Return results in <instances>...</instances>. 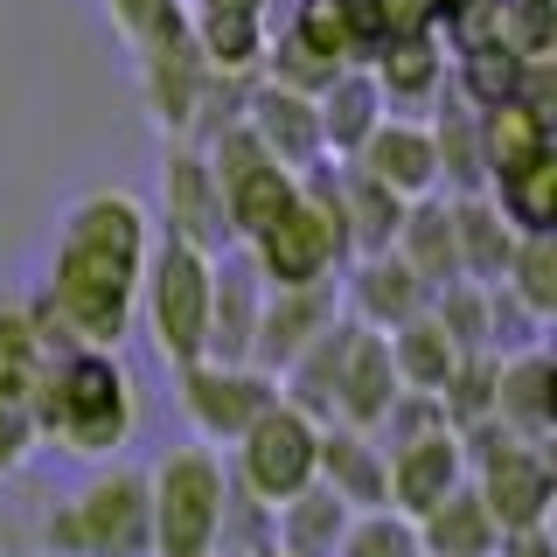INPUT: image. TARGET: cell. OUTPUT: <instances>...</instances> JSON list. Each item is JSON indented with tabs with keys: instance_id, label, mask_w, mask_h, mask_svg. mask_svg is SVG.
Returning a JSON list of instances; mask_svg holds the SVG:
<instances>
[{
	"instance_id": "6da1fadb",
	"label": "cell",
	"mask_w": 557,
	"mask_h": 557,
	"mask_svg": "<svg viewBox=\"0 0 557 557\" xmlns=\"http://www.w3.org/2000/svg\"><path fill=\"white\" fill-rule=\"evenodd\" d=\"M153 251V223L126 188H91L63 209L49 286L28 300L35 327L63 348H119L139 313V272Z\"/></svg>"
},
{
	"instance_id": "7a4b0ae2",
	"label": "cell",
	"mask_w": 557,
	"mask_h": 557,
	"mask_svg": "<svg viewBox=\"0 0 557 557\" xmlns=\"http://www.w3.org/2000/svg\"><path fill=\"white\" fill-rule=\"evenodd\" d=\"M28 411H35V432H42V440H63L70 453H84V460H112L139 425L133 376L112 348H70V356H57V370L42 376V391H35Z\"/></svg>"
},
{
	"instance_id": "3957f363",
	"label": "cell",
	"mask_w": 557,
	"mask_h": 557,
	"mask_svg": "<svg viewBox=\"0 0 557 557\" xmlns=\"http://www.w3.org/2000/svg\"><path fill=\"white\" fill-rule=\"evenodd\" d=\"M42 557H153L147 522V474L139 467H98L77 495H63L35 536Z\"/></svg>"
},
{
	"instance_id": "277c9868",
	"label": "cell",
	"mask_w": 557,
	"mask_h": 557,
	"mask_svg": "<svg viewBox=\"0 0 557 557\" xmlns=\"http://www.w3.org/2000/svg\"><path fill=\"white\" fill-rule=\"evenodd\" d=\"M223 516H231V474L216 446H174L147 474V522H153V557H216L223 550Z\"/></svg>"
},
{
	"instance_id": "5b68a950",
	"label": "cell",
	"mask_w": 557,
	"mask_h": 557,
	"mask_svg": "<svg viewBox=\"0 0 557 557\" xmlns=\"http://www.w3.org/2000/svg\"><path fill=\"white\" fill-rule=\"evenodd\" d=\"M251 265L265 286H327L342 265H348V237H342V216H335V182H327V161L300 174V202L258 231L251 244Z\"/></svg>"
},
{
	"instance_id": "8992f818",
	"label": "cell",
	"mask_w": 557,
	"mask_h": 557,
	"mask_svg": "<svg viewBox=\"0 0 557 557\" xmlns=\"http://www.w3.org/2000/svg\"><path fill=\"white\" fill-rule=\"evenodd\" d=\"M467 446V487L481 495V509L495 516V530H536L550 522V502H557V467H550V446L536 440H516L502 425H474L460 432Z\"/></svg>"
},
{
	"instance_id": "52a82bcc",
	"label": "cell",
	"mask_w": 557,
	"mask_h": 557,
	"mask_svg": "<svg viewBox=\"0 0 557 557\" xmlns=\"http://www.w3.org/2000/svg\"><path fill=\"white\" fill-rule=\"evenodd\" d=\"M139 313L153 327V348L188 370L202 362V342H209V251L182 237H161L147 251V272H139Z\"/></svg>"
},
{
	"instance_id": "ba28073f",
	"label": "cell",
	"mask_w": 557,
	"mask_h": 557,
	"mask_svg": "<svg viewBox=\"0 0 557 557\" xmlns=\"http://www.w3.org/2000/svg\"><path fill=\"white\" fill-rule=\"evenodd\" d=\"M313 467H321V425L300 418L293 405H265L251 425H244V440H237V481H244V495H251V502L278 509L286 495L313 487Z\"/></svg>"
},
{
	"instance_id": "9c48e42d",
	"label": "cell",
	"mask_w": 557,
	"mask_h": 557,
	"mask_svg": "<svg viewBox=\"0 0 557 557\" xmlns=\"http://www.w3.org/2000/svg\"><path fill=\"white\" fill-rule=\"evenodd\" d=\"M182 376V411L202 432V446H237L265 405H278V383L258 376L251 362H188Z\"/></svg>"
},
{
	"instance_id": "30bf717a",
	"label": "cell",
	"mask_w": 557,
	"mask_h": 557,
	"mask_svg": "<svg viewBox=\"0 0 557 557\" xmlns=\"http://www.w3.org/2000/svg\"><path fill=\"white\" fill-rule=\"evenodd\" d=\"M209 77H216V70L196 57L188 28L168 35V42H147V49H139V98H147L161 139H188V133H196L202 98H209Z\"/></svg>"
},
{
	"instance_id": "8fae6325",
	"label": "cell",
	"mask_w": 557,
	"mask_h": 557,
	"mask_svg": "<svg viewBox=\"0 0 557 557\" xmlns=\"http://www.w3.org/2000/svg\"><path fill=\"white\" fill-rule=\"evenodd\" d=\"M383 481H391V509L397 516H425L440 509L453 487H467V446L460 432L440 425V432H418L405 446H383Z\"/></svg>"
},
{
	"instance_id": "7c38bea8",
	"label": "cell",
	"mask_w": 557,
	"mask_h": 557,
	"mask_svg": "<svg viewBox=\"0 0 557 557\" xmlns=\"http://www.w3.org/2000/svg\"><path fill=\"white\" fill-rule=\"evenodd\" d=\"M342 313V300H335V278L327 286H265V307H258V327H251V370L258 376H286V362L300 356V348L321 335L327 321Z\"/></svg>"
},
{
	"instance_id": "4fadbf2b",
	"label": "cell",
	"mask_w": 557,
	"mask_h": 557,
	"mask_svg": "<svg viewBox=\"0 0 557 557\" xmlns=\"http://www.w3.org/2000/svg\"><path fill=\"white\" fill-rule=\"evenodd\" d=\"M161 209H168V237L196 244V251H231V216H223V196H216V174H209V153L188 147V139H168V188H161Z\"/></svg>"
},
{
	"instance_id": "5bb4252c",
	"label": "cell",
	"mask_w": 557,
	"mask_h": 557,
	"mask_svg": "<svg viewBox=\"0 0 557 557\" xmlns=\"http://www.w3.org/2000/svg\"><path fill=\"white\" fill-rule=\"evenodd\" d=\"M258 307H265V278H258L251 251L231 244V251L209 258V342H202V362H244L251 356Z\"/></svg>"
},
{
	"instance_id": "9a60e30c",
	"label": "cell",
	"mask_w": 557,
	"mask_h": 557,
	"mask_svg": "<svg viewBox=\"0 0 557 557\" xmlns=\"http://www.w3.org/2000/svg\"><path fill=\"white\" fill-rule=\"evenodd\" d=\"M376 188H391L397 202H425L440 196V153H432V126L425 119H383V126L356 147V161Z\"/></svg>"
},
{
	"instance_id": "2e32d148",
	"label": "cell",
	"mask_w": 557,
	"mask_h": 557,
	"mask_svg": "<svg viewBox=\"0 0 557 557\" xmlns=\"http://www.w3.org/2000/svg\"><path fill=\"white\" fill-rule=\"evenodd\" d=\"M487 425L516 432V440L550 446V425H557V370H550V348H516V356H495V405H487Z\"/></svg>"
},
{
	"instance_id": "e0dca14e",
	"label": "cell",
	"mask_w": 557,
	"mask_h": 557,
	"mask_svg": "<svg viewBox=\"0 0 557 557\" xmlns=\"http://www.w3.org/2000/svg\"><path fill=\"white\" fill-rule=\"evenodd\" d=\"M348 278H342V293H348V321L356 327H370V335H391V327H405V321H418V313L432 307V293L411 278V265L397 251H376V258H348L342 265Z\"/></svg>"
},
{
	"instance_id": "ac0fdd59",
	"label": "cell",
	"mask_w": 557,
	"mask_h": 557,
	"mask_svg": "<svg viewBox=\"0 0 557 557\" xmlns=\"http://www.w3.org/2000/svg\"><path fill=\"white\" fill-rule=\"evenodd\" d=\"M237 119L251 126V139L286 174H307V168L327 161V153H321V126H313V98H293V91H278V84H251Z\"/></svg>"
},
{
	"instance_id": "d6986e66",
	"label": "cell",
	"mask_w": 557,
	"mask_h": 557,
	"mask_svg": "<svg viewBox=\"0 0 557 557\" xmlns=\"http://www.w3.org/2000/svg\"><path fill=\"white\" fill-rule=\"evenodd\" d=\"M397 405V370H391V348L383 335L356 327L348 335V356H342V376H335V418L327 425H348V432H370L383 425V411Z\"/></svg>"
},
{
	"instance_id": "ffe728a7",
	"label": "cell",
	"mask_w": 557,
	"mask_h": 557,
	"mask_svg": "<svg viewBox=\"0 0 557 557\" xmlns=\"http://www.w3.org/2000/svg\"><path fill=\"white\" fill-rule=\"evenodd\" d=\"M383 119H391V104H383L370 63H342L335 84L313 98V126H321V153H327V161H356V147L383 126Z\"/></svg>"
},
{
	"instance_id": "44dd1931",
	"label": "cell",
	"mask_w": 557,
	"mask_h": 557,
	"mask_svg": "<svg viewBox=\"0 0 557 557\" xmlns=\"http://www.w3.org/2000/svg\"><path fill=\"white\" fill-rule=\"evenodd\" d=\"M370 77L383 104H425L440 98L446 84V49L432 28H397V35H376L370 42Z\"/></svg>"
},
{
	"instance_id": "7402d4cb",
	"label": "cell",
	"mask_w": 557,
	"mask_h": 557,
	"mask_svg": "<svg viewBox=\"0 0 557 557\" xmlns=\"http://www.w3.org/2000/svg\"><path fill=\"white\" fill-rule=\"evenodd\" d=\"M327 182H335V216H342V237H348V258H376L397 244V223H405L411 202H397L391 188H376L362 168L348 161H327Z\"/></svg>"
},
{
	"instance_id": "603a6c76",
	"label": "cell",
	"mask_w": 557,
	"mask_h": 557,
	"mask_svg": "<svg viewBox=\"0 0 557 557\" xmlns=\"http://www.w3.org/2000/svg\"><path fill=\"white\" fill-rule=\"evenodd\" d=\"M313 481L335 487L348 509H391V481H383V446L370 432H348V425H321V467Z\"/></svg>"
},
{
	"instance_id": "cb8c5ba5",
	"label": "cell",
	"mask_w": 557,
	"mask_h": 557,
	"mask_svg": "<svg viewBox=\"0 0 557 557\" xmlns=\"http://www.w3.org/2000/svg\"><path fill=\"white\" fill-rule=\"evenodd\" d=\"M474 139H481V174L502 182V174L536 168L550 153V112H536L530 98H509L495 112H474Z\"/></svg>"
},
{
	"instance_id": "d4e9b609",
	"label": "cell",
	"mask_w": 557,
	"mask_h": 557,
	"mask_svg": "<svg viewBox=\"0 0 557 557\" xmlns=\"http://www.w3.org/2000/svg\"><path fill=\"white\" fill-rule=\"evenodd\" d=\"M348 502L335 495V487H300V495H286L272 509V544L265 550H278V557H335L342 550V530H348Z\"/></svg>"
},
{
	"instance_id": "484cf974",
	"label": "cell",
	"mask_w": 557,
	"mask_h": 557,
	"mask_svg": "<svg viewBox=\"0 0 557 557\" xmlns=\"http://www.w3.org/2000/svg\"><path fill=\"white\" fill-rule=\"evenodd\" d=\"M397 258L411 265V278L425 293H440L460 278V244H453V202L446 196H425V202H411L405 209V223H397V244H391Z\"/></svg>"
},
{
	"instance_id": "4316f807",
	"label": "cell",
	"mask_w": 557,
	"mask_h": 557,
	"mask_svg": "<svg viewBox=\"0 0 557 557\" xmlns=\"http://www.w3.org/2000/svg\"><path fill=\"white\" fill-rule=\"evenodd\" d=\"M453 202V244H460V278L467 286H502V272H509L516 258V231L502 223V209L481 196H446Z\"/></svg>"
},
{
	"instance_id": "83f0119b",
	"label": "cell",
	"mask_w": 557,
	"mask_h": 557,
	"mask_svg": "<svg viewBox=\"0 0 557 557\" xmlns=\"http://www.w3.org/2000/svg\"><path fill=\"white\" fill-rule=\"evenodd\" d=\"M411 530H418V550L425 557H495V544H502L495 516L481 509L474 487H453L440 509H425Z\"/></svg>"
},
{
	"instance_id": "f1b7e54d",
	"label": "cell",
	"mask_w": 557,
	"mask_h": 557,
	"mask_svg": "<svg viewBox=\"0 0 557 557\" xmlns=\"http://www.w3.org/2000/svg\"><path fill=\"white\" fill-rule=\"evenodd\" d=\"M383 348H391L397 391H418V397H440V391H446V376L460 370V348L446 342V327L432 321V313H418V321L391 327V335H383Z\"/></svg>"
},
{
	"instance_id": "f546056e",
	"label": "cell",
	"mask_w": 557,
	"mask_h": 557,
	"mask_svg": "<svg viewBox=\"0 0 557 557\" xmlns=\"http://www.w3.org/2000/svg\"><path fill=\"white\" fill-rule=\"evenodd\" d=\"M57 356H70L63 342H49L42 327H35L28 307H8L0 313V391L35 405V391H42V376L57 370Z\"/></svg>"
},
{
	"instance_id": "4dcf8cb0",
	"label": "cell",
	"mask_w": 557,
	"mask_h": 557,
	"mask_svg": "<svg viewBox=\"0 0 557 557\" xmlns=\"http://www.w3.org/2000/svg\"><path fill=\"white\" fill-rule=\"evenodd\" d=\"M188 42H196V57L216 77H244V70H258L272 35H265V14H196L188 8Z\"/></svg>"
},
{
	"instance_id": "1f68e13d",
	"label": "cell",
	"mask_w": 557,
	"mask_h": 557,
	"mask_svg": "<svg viewBox=\"0 0 557 557\" xmlns=\"http://www.w3.org/2000/svg\"><path fill=\"white\" fill-rule=\"evenodd\" d=\"M487 202L502 209L516 237H550L557 231V153H544L536 168H516L502 182H487Z\"/></svg>"
},
{
	"instance_id": "d6a6232c",
	"label": "cell",
	"mask_w": 557,
	"mask_h": 557,
	"mask_svg": "<svg viewBox=\"0 0 557 557\" xmlns=\"http://www.w3.org/2000/svg\"><path fill=\"white\" fill-rule=\"evenodd\" d=\"M522 77H530V63H522L509 42H481V49H460L453 91H460L467 112H495V104L522 98Z\"/></svg>"
},
{
	"instance_id": "836d02e7",
	"label": "cell",
	"mask_w": 557,
	"mask_h": 557,
	"mask_svg": "<svg viewBox=\"0 0 557 557\" xmlns=\"http://www.w3.org/2000/svg\"><path fill=\"white\" fill-rule=\"evenodd\" d=\"M502 293H509L530 321L550 327V313H557V237H516V258H509V272H502Z\"/></svg>"
},
{
	"instance_id": "e575fe53",
	"label": "cell",
	"mask_w": 557,
	"mask_h": 557,
	"mask_svg": "<svg viewBox=\"0 0 557 557\" xmlns=\"http://www.w3.org/2000/svg\"><path fill=\"white\" fill-rule=\"evenodd\" d=\"M286 35L300 49H313V57H327V63H356L362 57V22H356L348 0H300V14H293Z\"/></svg>"
},
{
	"instance_id": "d590c367",
	"label": "cell",
	"mask_w": 557,
	"mask_h": 557,
	"mask_svg": "<svg viewBox=\"0 0 557 557\" xmlns=\"http://www.w3.org/2000/svg\"><path fill=\"white\" fill-rule=\"evenodd\" d=\"M335 557H425V550H418L411 516H397V509H362V516H348Z\"/></svg>"
},
{
	"instance_id": "8d00e7d4",
	"label": "cell",
	"mask_w": 557,
	"mask_h": 557,
	"mask_svg": "<svg viewBox=\"0 0 557 557\" xmlns=\"http://www.w3.org/2000/svg\"><path fill=\"white\" fill-rule=\"evenodd\" d=\"M104 14L119 22V35H126L133 49L168 42V35L188 28V8H182V0H104Z\"/></svg>"
},
{
	"instance_id": "74e56055",
	"label": "cell",
	"mask_w": 557,
	"mask_h": 557,
	"mask_svg": "<svg viewBox=\"0 0 557 557\" xmlns=\"http://www.w3.org/2000/svg\"><path fill=\"white\" fill-rule=\"evenodd\" d=\"M502 42L522 63H550L557 28H550V0H502Z\"/></svg>"
},
{
	"instance_id": "f35d334b",
	"label": "cell",
	"mask_w": 557,
	"mask_h": 557,
	"mask_svg": "<svg viewBox=\"0 0 557 557\" xmlns=\"http://www.w3.org/2000/svg\"><path fill=\"white\" fill-rule=\"evenodd\" d=\"M35 440H42V432H35V411L22 405V397L0 391V474H22Z\"/></svg>"
},
{
	"instance_id": "ab89813d",
	"label": "cell",
	"mask_w": 557,
	"mask_h": 557,
	"mask_svg": "<svg viewBox=\"0 0 557 557\" xmlns=\"http://www.w3.org/2000/svg\"><path fill=\"white\" fill-rule=\"evenodd\" d=\"M495 557H557L550 550V522H536V530H509L495 544Z\"/></svg>"
},
{
	"instance_id": "60d3db41",
	"label": "cell",
	"mask_w": 557,
	"mask_h": 557,
	"mask_svg": "<svg viewBox=\"0 0 557 557\" xmlns=\"http://www.w3.org/2000/svg\"><path fill=\"white\" fill-rule=\"evenodd\" d=\"M196 14H265V0H182Z\"/></svg>"
},
{
	"instance_id": "b9f144b4",
	"label": "cell",
	"mask_w": 557,
	"mask_h": 557,
	"mask_svg": "<svg viewBox=\"0 0 557 557\" xmlns=\"http://www.w3.org/2000/svg\"><path fill=\"white\" fill-rule=\"evenodd\" d=\"M258 557H278V550H258Z\"/></svg>"
},
{
	"instance_id": "7bdbcfd3",
	"label": "cell",
	"mask_w": 557,
	"mask_h": 557,
	"mask_svg": "<svg viewBox=\"0 0 557 557\" xmlns=\"http://www.w3.org/2000/svg\"><path fill=\"white\" fill-rule=\"evenodd\" d=\"M216 557H237V550H216Z\"/></svg>"
}]
</instances>
